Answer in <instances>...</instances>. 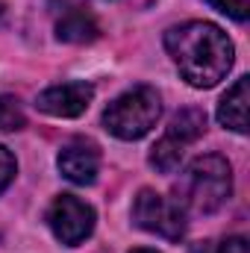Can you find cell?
Here are the masks:
<instances>
[{
    "label": "cell",
    "mask_w": 250,
    "mask_h": 253,
    "mask_svg": "<svg viewBox=\"0 0 250 253\" xmlns=\"http://www.w3.org/2000/svg\"><path fill=\"white\" fill-rule=\"evenodd\" d=\"M165 50L180 68L183 80L194 88L218 85L233 68V42L209 21H188L165 33Z\"/></svg>",
    "instance_id": "1"
},
{
    "label": "cell",
    "mask_w": 250,
    "mask_h": 253,
    "mask_svg": "<svg viewBox=\"0 0 250 253\" xmlns=\"http://www.w3.org/2000/svg\"><path fill=\"white\" fill-rule=\"evenodd\" d=\"M230 194H233V171L230 162L218 153L194 159L177 183V203L194 215L218 212L230 200Z\"/></svg>",
    "instance_id": "2"
},
{
    "label": "cell",
    "mask_w": 250,
    "mask_h": 253,
    "mask_svg": "<svg viewBox=\"0 0 250 253\" xmlns=\"http://www.w3.org/2000/svg\"><path fill=\"white\" fill-rule=\"evenodd\" d=\"M159 115H162V100L156 88L135 85L106 106L103 126L121 141H135V138H144L156 126Z\"/></svg>",
    "instance_id": "3"
},
{
    "label": "cell",
    "mask_w": 250,
    "mask_h": 253,
    "mask_svg": "<svg viewBox=\"0 0 250 253\" xmlns=\"http://www.w3.org/2000/svg\"><path fill=\"white\" fill-rule=\"evenodd\" d=\"M132 221L141 230L168 242H180L186 233V209L177 200H168L165 194H156L150 189L138 191V197L132 200Z\"/></svg>",
    "instance_id": "4"
},
{
    "label": "cell",
    "mask_w": 250,
    "mask_h": 253,
    "mask_svg": "<svg viewBox=\"0 0 250 253\" xmlns=\"http://www.w3.org/2000/svg\"><path fill=\"white\" fill-rule=\"evenodd\" d=\"M47 224L62 245H80L94 230V209L74 194H62L47 209Z\"/></svg>",
    "instance_id": "5"
},
{
    "label": "cell",
    "mask_w": 250,
    "mask_h": 253,
    "mask_svg": "<svg viewBox=\"0 0 250 253\" xmlns=\"http://www.w3.org/2000/svg\"><path fill=\"white\" fill-rule=\"evenodd\" d=\"M94 97V85L88 83H62V85H50L39 94L36 106L53 118H80L88 103Z\"/></svg>",
    "instance_id": "6"
},
{
    "label": "cell",
    "mask_w": 250,
    "mask_h": 253,
    "mask_svg": "<svg viewBox=\"0 0 250 253\" xmlns=\"http://www.w3.org/2000/svg\"><path fill=\"white\" fill-rule=\"evenodd\" d=\"M56 162H59V171L65 180H71L77 186H88V183H94V177L100 171V150L88 138H74L59 150Z\"/></svg>",
    "instance_id": "7"
},
{
    "label": "cell",
    "mask_w": 250,
    "mask_h": 253,
    "mask_svg": "<svg viewBox=\"0 0 250 253\" xmlns=\"http://www.w3.org/2000/svg\"><path fill=\"white\" fill-rule=\"evenodd\" d=\"M100 33L94 15L71 0H65L62 6L56 9V36L59 42H68V44H88L94 42Z\"/></svg>",
    "instance_id": "8"
},
{
    "label": "cell",
    "mask_w": 250,
    "mask_h": 253,
    "mask_svg": "<svg viewBox=\"0 0 250 253\" xmlns=\"http://www.w3.org/2000/svg\"><path fill=\"white\" fill-rule=\"evenodd\" d=\"M248 103H250V80L242 77V80H236V85L218 103L221 126H227L233 132H248Z\"/></svg>",
    "instance_id": "9"
},
{
    "label": "cell",
    "mask_w": 250,
    "mask_h": 253,
    "mask_svg": "<svg viewBox=\"0 0 250 253\" xmlns=\"http://www.w3.org/2000/svg\"><path fill=\"white\" fill-rule=\"evenodd\" d=\"M203 129H206V112L203 109H194V106H188L183 112H177L174 118H171V126H168V138H174V141H180L183 147L191 144V141H197L200 135H203Z\"/></svg>",
    "instance_id": "10"
},
{
    "label": "cell",
    "mask_w": 250,
    "mask_h": 253,
    "mask_svg": "<svg viewBox=\"0 0 250 253\" xmlns=\"http://www.w3.org/2000/svg\"><path fill=\"white\" fill-rule=\"evenodd\" d=\"M183 153H186V147L180 144V141H174V138H159L156 141V147L150 150V165L156 168V171H162V174H174L177 168H180V162H183Z\"/></svg>",
    "instance_id": "11"
},
{
    "label": "cell",
    "mask_w": 250,
    "mask_h": 253,
    "mask_svg": "<svg viewBox=\"0 0 250 253\" xmlns=\"http://www.w3.org/2000/svg\"><path fill=\"white\" fill-rule=\"evenodd\" d=\"M191 253H248V239L245 236H227V239H212L194 245Z\"/></svg>",
    "instance_id": "12"
},
{
    "label": "cell",
    "mask_w": 250,
    "mask_h": 253,
    "mask_svg": "<svg viewBox=\"0 0 250 253\" xmlns=\"http://www.w3.org/2000/svg\"><path fill=\"white\" fill-rule=\"evenodd\" d=\"M24 121H27V118H24L18 100H12V97H0V129H3V132L21 129Z\"/></svg>",
    "instance_id": "13"
},
{
    "label": "cell",
    "mask_w": 250,
    "mask_h": 253,
    "mask_svg": "<svg viewBox=\"0 0 250 253\" xmlns=\"http://www.w3.org/2000/svg\"><path fill=\"white\" fill-rule=\"evenodd\" d=\"M206 3L212 9L224 12L233 21H248V15H250V0H206Z\"/></svg>",
    "instance_id": "14"
},
{
    "label": "cell",
    "mask_w": 250,
    "mask_h": 253,
    "mask_svg": "<svg viewBox=\"0 0 250 253\" xmlns=\"http://www.w3.org/2000/svg\"><path fill=\"white\" fill-rule=\"evenodd\" d=\"M15 168H18V165H15V156H12L6 147H0V191L15 180Z\"/></svg>",
    "instance_id": "15"
},
{
    "label": "cell",
    "mask_w": 250,
    "mask_h": 253,
    "mask_svg": "<svg viewBox=\"0 0 250 253\" xmlns=\"http://www.w3.org/2000/svg\"><path fill=\"white\" fill-rule=\"evenodd\" d=\"M132 253H156V251H150V248H138V251H132Z\"/></svg>",
    "instance_id": "16"
}]
</instances>
